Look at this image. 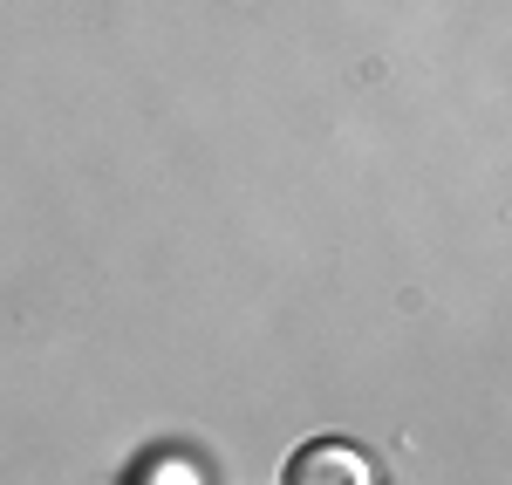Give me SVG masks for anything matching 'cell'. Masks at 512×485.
Segmentation results:
<instances>
[{"label":"cell","mask_w":512,"mask_h":485,"mask_svg":"<svg viewBox=\"0 0 512 485\" xmlns=\"http://www.w3.org/2000/svg\"><path fill=\"white\" fill-rule=\"evenodd\" d=\"M280 485H376V465L342 438H315V445H301L287 458Z\"/></svg>","instance_id":"obj_1"}]
</instances>
